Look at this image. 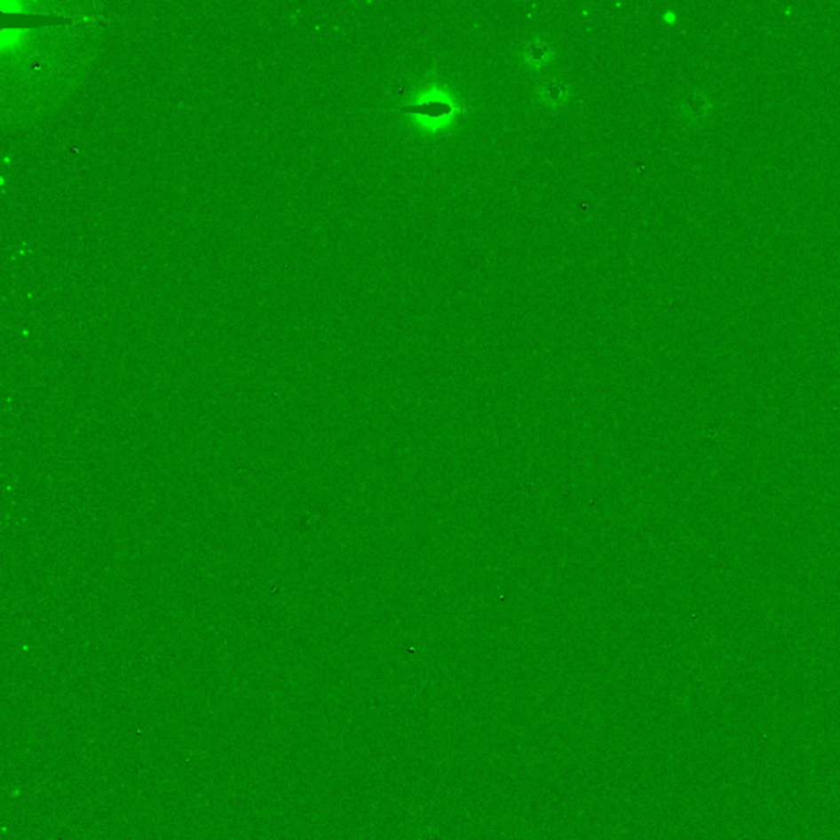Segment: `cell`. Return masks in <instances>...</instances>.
<instances>
[{
    "mask_svg": "<svg viewBox=\"0 0 840 840\" xmlns=\"http://www.w3.org/2000/svg\"><path fill=\"white\" fill-rule=\"evenodd\" d=\"M711 99L701 91L688 92L679 102L681 117L686 122H690V123H700L702 120H706V117L711 112Z\"/></svg>",
    "mask_w": 840,
    "mask_h": 840,
    "instance_id": "277c9868",
    "label": "cell"
},
{
    "mask_svg": "<svg viewBox=\"0 0 840 840\" xmlns=\"http://www.w3.org/2000/svg\"><path fill=\"white\" fill-rule=\"evenodd\" d=\"M557 58V52L553 44H550L547 38L534 35L530 40L522 44L519 50V61L528 71L532 73H540L545 67H549Z\"/></svg>",
    "mask_w": 840,
    "mask_h": 840,
    "instance_id": "7a4b0ae2",
    "label": "cell"
},
{
    "mask_svg": "<svg viewBox=\"0 0 840 840\" xmlns=\"http://www.w3.org/2000/svg\"><path fill=\"white\" fill-rule=\"evenodd\" d=\"M416 91H412L408 102L399 108L408 117L412 127L419 130L424 137H437L452 129L455 122L470 114L473 108L464 106L450 87L443 84L435 75H427Z\"/></svg>",
    "mask_w": 840,
    "mask_h": 840,
    "instance_id": "6da1fadb",
    "label": "cell"
},
{
    "mask_svg": "<svg viewBox=\"0 0 840 840\" xmlns=\"http://www.w3.org/2000/svg\"><path fill=\"white\" fill-rule=\"evenodd\" d=\"M535 98L542 107L557 112L568 104L571 98V87L565 79L559 75H551L543 79L535 87Z\"/></svg>",
    "mask_w": 840,
    "mask_h": 840,
    "instance_id": "3957f363",
    "label": "cell"
}]
</instances>
